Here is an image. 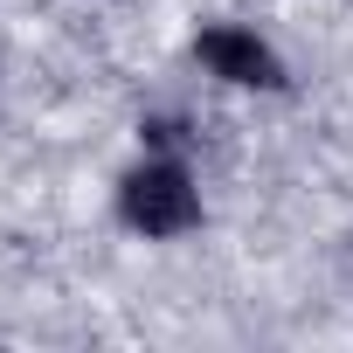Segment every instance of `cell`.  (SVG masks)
<instances>
[{
  "label": "cell",
  "instance_id": "1",
  "mask_svg": "<svg viewBox=\"0 0 353 353\" xmlns=\"http://www.w3.org/2000/svg\"><path fill=\"white\" fill-rule=\"evenodd\" d=\"M111 208L118 222L139 236V243H181L208 222V194L194 181V166L181 152H166V145H145L125 173H118V188H111Z\"/></svg>",
  "mask_w": 353,
  "mask_h": 353
},
{
  "label": "cell",
  "instance_id": "2",
  "mask_svg": "<svg viewBox=\"0 0 353 353\" xmlns=\"http://www.w3.org/2000/svg\"><path fill=\"white\" fill-rule=\"evenodd\" d=\"M194 63L229 83V90H256V97H277L291 90V63L277 56L270 35H256L250 21H201L194 28Z\"/></svg>",
  "mask_w": 353,
  "mask_h": 353
},
{
  "label": "cell",
  "instance_id": "3",
  "mask_svg": "<svg viewBox=\"0 0 353 353\" xmlns=\"http://www.w3.org/2000/svg\"><path fill=\"white\" fill-rule=\"evenodd\" d=\"M118 8H132V0H118Z\"/></svg>",
  "mask_w": 353,
  "mask_h": 353
}]
</instances>
